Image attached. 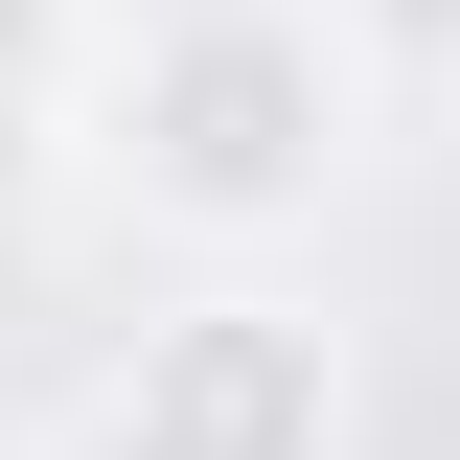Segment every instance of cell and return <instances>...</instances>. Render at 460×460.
I'll return each instance as SVG.
<instances>
[{
	"label": "cell",
	"mask_w": 460,
	"mask_h": 460,
	"mask_svg": "<svg viewBox=\"0 0 460 460\" xmlns=\"http://www.w3.org/2000/svg\"><path fill=\"white\" fill-rule=\"evenodd\" d=\"M23 162H47V93H23V69H0V208H23Z\"/></svg>",
	"instance_id": "obj_3"
},
{
	"label": "cell",
	"mask_w": 460,
	"mask_h": 460,
	"mask_svg": "<svg viewBox=\"0 0 460 460\" xmlns=\"http://www.w3.org/2000/svg\"><path fill=\"white\" fill-rule=\"evenodd\" d=\"M345 138H368V93H345L323 0H162L115 47V184L162 230H208V253H277L345 184Z\"/></svg>",
	"instance_id": "obj_1"
},
{
	"label": "cell",
	"mask_w": 460,
	"mask_h": 460,
	"mask_svg": "<svg viewBox=\"0 0 460 460\" xmlns=\"http://www.w3.org/2000/svg\"><path fill=\"white\" fill-rule=\"evenodd\" d=\"M115 460H345V323L277 277H208L115 368Z\"/></svg>",
	"instance_id": "obj_2"
}]
</instances>
